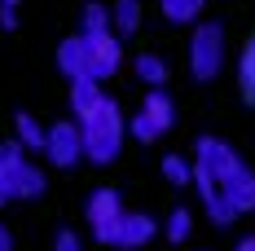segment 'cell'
I'll list each match as a JSON object with an SVG mask.
<instances>
[{"mask_svg": "<svg viewBox=\"0 0 255 251\" xmlns=\"http://www.w3.org/2000/svg\"><path fill=\"white\" fill-rule=\"evenodd\" d=\"M194 185H198V199H203L211 225H233L238 216L255 212V172L220 137H198Z\"/></svg>", "mask_w": 255, "mask_h": 251, "instance_id": "1", "label": "cell"}, {"mask_svg": "<svg viewBox=\"0 0 255 251\" xmlns=\"http://www.w3.org/2000/svg\"><path fill=\"white\" fill-rule=\"evenodd\" d=\"M79 132H84V159L115 163L119 150H124V137H128V119H124V110H119V101L106 97L93 115L79 119Z\"/></svg>", "mask_w": 255, "mask_h": 251, "instance_id": "2", "label": "cell"}, {"mask_svg": "<svg viewBox=\"0 0 255 251\" xmlns=\"http://www.w3.org/2000/svg\"><path fill=\"white\" fill-rule=\"evenodd\" d=\"M0 185H4L9 199H40L49 176L40 172V163L31 159V150L22 141H4L0 146Z\"/></svg>", "mask_w": 255, "mask_h": 251, "instance_id": "3", "label": "cell"}, {"mask_svg": "<svg viewBox=\"0 0 255 251\" xmlns=\"http://www.w3.org/2000/svg\"><path fill=\"white\" fill-rule=\"evenodd\" d=\"M225 53H229L225 26L220 22H194V35H189V71H194L198 84H207V79H216L225 71Z\"/></svg>", "mask_w": 255, "mask_h": 251, "instance_id": "4", "label": "cell"}, {"mask_svg": "<svg viewBox=\"0 0 255 251\" xmlns=\"http://www.w3.org/2000/svg\"><path fill=\"white\" fill-rule=\"evenodd\" d=\"M124 212H128V207H124V199H119V190H110V185L93 190V194H88V203H84L88 229H93V238H97V243H106V247H115V234H119Z\"/></svg>", "mask_w": 255, "mask_h": 251, "instance_id": "5", "label": "cell"}, {"mask_svg": "<svg viewBox=\"0 0 255 251\" xmlns=\"http://www.w3.org/2000/svg\"><path fill=\"white\" fill-rule=\"evenodd\" d=\"M44 159H49L53 168H75L79 159H84V132H79V119H57V124H49Z\"/></svg>", "mask_w": 255, "mask_h": 251, "instance_id": "6", "label": "cell"}, {"mask_svg": "<svg viewBox=\"0 0 255 251\" xmlns=\"http://www.w3.org/2000/svg\"><path fill=\"white\" fill-rule=\"evenodd\" d=\"M88 40V35H84ZM124 35H115V31H106V35H93L88 40V62H93V79H110L119 75V66H124V44H119Z\"/></svg>", "mask_w": 255, "mask_h": 251, "instance_id": "7", "label": "cell"}, {"mask_svg": "<svg viewBox=\"0 0 255 251\" xmlns=\"http://www.w3.org/2000/svg\"><path fill=\"white\" fill-rule=\"evenodd\" d=\"M154 234H158V221H154L150 212H124L119 234H115V247L119 251H141L145 243H154Z\"/></svg>", "mask_w": 255, "mask_h": 251, "instance_id": "8", "label": "cell"}, {"mask_svg": "<svg viewBox=\"0 0 255 251\" xmlns=\"http://www.w3.org/2000/svg\"><path fill=\"white\" fill-rule=\"evenodd\" d=\"M57 71H62L66 79L93 75V62H88V40H84V35H71V40H62V44H57Z\"/></svg>", "mask_w": 255, "mask_h": 251, "instance_id": "9", "label": "cell"}, {"mask_svg": "<svg viewBox=\"0 0 255 251\" xmlns=\"http://www.w3.org/2000/svg\"><path fill=\"white\" fill-rule=\"evenodd\" d=\"M102 101H106V93H102V79H93V75L71 79V115H75V119L93 115V110H97Z\"/></svg>", "mask_w": 255, "mask_h": 251, "instance_id": "10", "label": "cell"}, {"mask_svg": "<svg viewBox=\"0 0 255 251\" xmlns=\"http://www.w3.org/2000/svg\"><path fill=\"white\" fill-rule=\"evenodd\" d=\"M13 132H18L13 141H22V146H26L31 154H44V141H49V128L40 124L35 115H26V110H18V119H13Z\"/></svg>", "mask_w": 255, "mask_h": 251, "instance_id": "11", "label": "cell"}, {"mask_svg": "<svg viewBox=\"0 0 255 251\" xmlns=\"http://www.w3.org/2000/svg\"><path fill=\"white\" fill-rule=\"evenodd\" d=\"M106 31H115V18H110V4L102 0H88L84 4V13H79V35H106Z\"/></svg>", "mask_w": 255, "mask_h": 251, "instance_id": "12", "label": "cell"}, {"mask_svg": "<svg viewBox=\"0 0 255 251\" xmlns=\"http://www.w3.org/2000/svg\"><path fill=\"white\" fill-rule=\"evenodd\" d=\"M141 110H145L154 124L163 128V132L176 124V101L167 97V88H150V93H145V101H141Z\"/></svg>", "mask_w": 255, "mask_h": 251, "instance_id": "13", "label": "cell"}, {"mask_svg": "<svg viewBox=\"0 0 255 251\" xmlns=\"http://www.w3.org/2000/svg\"><path fill=\"white\" fill-rule=\"evenodd\" d=\"M141 0H115L110 4V18H115V35H136L141 31Z\"/></svg>", "mask_w": 255, "mask_h": 251, "instance_id": "14", "label": "cell"}, {"mask_svg": "<svg viewBox=\"0 0 255 251\" xmlns=\"http://www.w3.org/2000/svg\"><path fill=\"white\" fill-rule=\"evenodd\" d=\"M132 71H136V79H141L145 88H163V84H167V62H163L158 53H141V57L132 62Z\"/></svg>", "mask_w": 255, "mask_h": 251, "instance_id": "15", "label": "cell"}, {"mask_svg": "<svg viewBox=\"0 0 255 251\" xmlns=\"http://www.w3.org/2000/svg\"><path fill=\"white\" fill-rule=\"evenodd\" d=\"M238 88H242V101L255 106V35L238 53Z\"/></svg>", "mask_w": 255, "mask_h": 251, "instance_id": "16", "label": "cell"}, {"mask_svg": "<svg viewBox=\"0 0 255 251\" xmlns=\"http://www.w3.org/2000/svg\"><path fill=\"white\" fill-rule=\"evenodd\" d=\"M203 4H207V0H158V9H163V18H167V22H180V26L198 22V13H203Z\"/></svg>", "mask_w": 255, "mask_h": 251, "instance_id": "17", "label": "cell"}, {"mask_svg": "<svg viewBox=\"0 0 255 251\" xmlns=\"http://www.w3.org/2000/svg\"><path fill=\"white\" fill-rule=\"evenodd\" d=\"M158 172H163L167 185H194V159H185V154H167Z\"/></svg>", "mask_w": 255, "mask_h": 251, "instance_id": "18", "label": "cell"}, {"mask_svg": "<svg viewBox=\"0 0 255 251\" xmlns=\"http://www.w3.org/2000/svg\"><path fill=\"white\" fill-rule=\"evenodd\" d=\"M163 234H167V243H189V234H194V216H189L185 207H172L167 221H163Z\"/></svg>", "mask_w": 255, "mask_h": 251, "instance_id": "19", "label": "cell"}, {"mask_svg": "<svg viewBox=\"0 0 255 251\" xmlns=\"http://www.w3.org/2000/svg\"><path fill=\"white\" fill-rule=\"evenodd\" d=\"M128 132H132V137H136L141 146H150V141H158V137H163V128L154 124V119L145 115V110H136V115L128 119Z\"/></svg>", "mask_w": 255, "mask_h": 251, "instance_id": "20", "label": "cell"}, {"mask_svg": "<svg viewBox=\"0 0 255 251\" xmlns=\"http://www.w3.org/2000/svg\"><path fill=\"white\" fill-rule=\"evenodd\" d=\"M53 251H84V243H79L75 229H57L53 234Z\"/></svg>", "mask_w": 255, "mask_h": 251, "instance_id": "21", "label": "cell"}, {"mask_svg": "<svg viewBox=\"0 0 255 251\" xmlns=\"http://www.w3.org/2000/svg\"><path fill=\"white\" fill-rule=\"evenodd\" d=\"M0 31H18V0H0Z\"/></svg>", "mask_w": 255, "mask_h": 251, "instance_id": "22", "label": "cell"}, {"mask_svg": "<svg viewBox=\"0 0 255 251\" xmlns=\"http://www.w3.org/2000/svg\"><path fill=\"white\" fill-rule=\"evenodd\" d=\"M0 251H13V234H9V225H0Z\"/></svg>", "mask_w": 255, "mask_h": 251, "instance_id": "23", "label": "cell"}, {"mask_svg": "<svg viewBox=\"0 0 255 251\" xmlns=\"http://www.w3.org/2000/svg\"><path fill=\"white\" fill-rule=\"evenodd\" d=\"M233 251H255V234H247L242 243H233Z\"/></svg>", "mask_w": 255, "mask_h": 251, "instance_id": "24", "label": "cell"}, {"mask_svg": "<svg viewBox=\"0 0 255 251\" xmlns=\"http://www.w3.org/2000/svg\"><path fill=\"white\" fill-rule=\"evenodd\" d=\"M4 203H9V194H4V185H0V207H4Z\"/></svg>", "mask_w": 255, "mask_h": 251, "instance_id": "25", "label": "cell"}]
</instances>
